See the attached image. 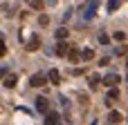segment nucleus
<instances>
[{"label": "nucleus", "instance_id": "obj_23", "mask_svg": "<svg viewBox=\"0 0 128 125\" xmlns=\"http://www.w3.org/2000/svg\"><path fill=\"white\" fill-rule=\"evenodd\" d=\"M47 2H50V4H54V2H56V0H47Z\"/></svg>", "mask_w": 128, "mask_h": 125}, {"label": "nucleus", "instance_id": "obj_17", "mask_svg": "<svg viewBox=\"0 0 128 125\" xmlns=\"http://www.w3.org/2000/svg\"><path fill=\"white\" fill-rule=\"evenodd\" d=\"M119 7V0H108V11H115Z\"/></svg>", "mask_w": 128, "mask_h": 125}, {"label": "nucleus", "instance_id": "obj_6", "mask_svg": "<svg viewBox=\"0 0 128 125\" xmlns=\"http://www.w3.org/2000/svg\"><path fill=\"white\" fill-rule=\"evenodd\" d=\"M47 81H50L52 85H58V83H61V74H58V69H50V72H47Z\"/></svg>", "mask_w": 128, "mask_h": 125}, {"label": "nucleus", "instance_id": "obj_14", "mask_svg": "<svg viewBox=\"0 0 128 125\" xmlns=\"http://www.w3.org/2000/svg\"><path fill=\"white\" fill-rule=\"evenodd\" d=\"M117 98H119L117 87H110V92H108V98H106V101H110V103H112V101H117Z\"/></svg>", "mask_w": 128, "mask_h": 125}, {"label": "nucleus", "instance_id": "obj_10", "mask_svg": "<svg viewBox=\"0 0 128 125\" xmlns=\"http://www.w3.org/2000/svg\"><path fill=\"white\" fill-rule=\"evenodd\" d=\"M119 121H122V114H119V112H110V114H108V123L110 125H117Z\"/></svg>", "mask_w": 128, "mask_h": 125}, {"label": "nucleus", "instance_id": "obj_18", "mask_svg": "<svg viewBox=\"0 0 128 125\" xmlns=\"http://www.w3.org/2000/svg\"><path fill=\"white\" fill-rule=\"evenodd\" d=\"M99 42H101V45H108V42H110L108 34H99Z\"/></svg>", "mask_w": 128, "mask_h": 125}, {"label": "nucleus", "instance_id": "obj_13", "mask_svg": "<svg viewBox=\"0 0 128 125\" xmlns=\"http://www.w3.org/2000/svg\"><path fill=\"white\" fill-rule=\"evenodd\" d=\"M99 83H101V76H99V74H92V76H90V87H92V89H97V87H99Z\"/></svg>", "mask_w": 128, "mask_h": 125}, {"label": "nucleus", "instance_id": "obj_19", "mask_svg": "<svg viewBox=\"0 0 128 125\" xmlns=\"http://www.w3.org/2000/svg\"><path fill=\"white\" fill-rule=\"evenodd\" d=\"M32 7L34 9H43V0H32Z\"/></svg>", "mask_w": 128, "mask_h": 125}, {"label": "nucleus", "instance_id": "obj_2", "mask_svg": "<svg viewBox=\"0 0 128 125\" xmlns=\"http://www.w3.org/2000/svg\"><path fill=\"white\" fill-rule=\"evenodd\" d=\"M45 83H47V76H45V74H34V76L29 78V85H32V87H43Z\"/></svg>", "mask_w": 128, "mask_h": 125}, {"label": "nucleus", "instance_id": "obj_8", "mask_svg": "<svg viewBox=\"0 0 128 125\" xmlns=\"http://www.w3.org/2000/svg\"><path fill=\"white\" fill-rule=\"evenodd\" d=\"M45 125H58V114L56 112H47L45 114Z\"/></svg>", "mask_w": 128, "mask_h": 125}, {"label": "nucleus", "instance_id": "obj_22", "mask_svg": "<svg viewBox=\"0 0 128 125\" xmlns=\"http://www.w3.org/2000/svg\"><path fill=\"white\" fill-rule=\"evenodd\" d=\"M7 76V69H0V78H4Z\"/></svg>", "mask_w": 128, "mask_h": 125}, {"label": "nucleus", "instance_id": "obj_15", "mask_svg": "<svg viewBox=\"0 0 128 125\" xmlns=\"http://www.w3.org/2000/svg\"><path fill=\"white\" fill-rule=\"evenodd\" d=\"M81 58H83V60H90V58H94V51H92V49H83V51H81Z\"/></svg>", "mask_w": 128, "mask_h": 125}, {"label": "nucleus", "instance_id": "obj_4", "mask_svg": "<svg viewBox=\"0 0 128 125\" xmlns=\"http://www.w3.org/2000/svg\"><path fill=\"white\" fill-rule=\"evenodd\" d=\"M119 81H122V78H119V74H108L101 83H104V85H108V87H117V85H119Z\"/></svg>", "mask_w": 128, "mask_h": 125}, {"label": "nucleus", "instance_id": "obj_1", "mask_svg": "<svg viewBox=\"0 0 128 125\" xmlns=\"http://www.w3.org/2000/svg\"><path fill=\"white\" fill-rule=\"evenodd\" d=\"M97 7H99V0H88L86 9H83V18H86V20H88V18H92V16H94V11H97Z\"/></svg>", "mask_w": 128, "mask_h": 125}, {"label": "nucleus", "instance_id": "obj_21", "mask_svg": "<svg viewBox=\"0 0 128 125\" xmlns=\"http://www.w3.org/2000/svg\"><path fill=\"white\" fill-rule=\"evenodd\" d=\"M38 22H40V25H47V22H50V18H47V16H40V18H38Z\"/></svg>", "mask_w": 128, "mask_h": 125}, {"label": "nucleus", "instance_id": "obj_16", "mask_svg": "<svg viewBox=\"0 0 128 125\" xmlns=\"http://www.w3.org/2000/svg\"><path fill=\"white\" fill-rule=\"evenodd\" d=\"M112 38H115V40H119V42H124V40H126V34H124V31H115V36H112Z\"/></svg>", "mask_w": 128, "mask_h": 125}, {"label": "nucleus", "instance_id": "obj_12", "mask_svg": "<svg viewBox=\"0 0 128 125\" xmlns=\"http://www.w3.org/2000/svg\"><path fill=\"white\" fill-rule=\"evenodd\" d=\"M68 58H70V60H72V63H76V60H79V58H81V54H79V51H76V49H74V47H70V51H68Z\"/></svg>", "mask_w": 128, "mask_h": 125}, {"label": "nucleus", "instance_id": "obj_11", "mask_svg": "<svg viewBox=\"0 0 128 125\" xmlns=\"http://www.w3.org/2000/svg\"><path fill=\"white\" fill-rule=\"evenodd\" d=\"M68 34H70V29L58 27V29H56V40H65V38H68Z\"/></svg>", "mask_w": 128, "mask_h": 125}, {"label": "nucleus", "instance_id": "obj_5", "mask_svg": "<svg viewBox=\"0 0 128 125\" xmlns=\"http://www.w3.org/2000/svg\"><path fill=\"white\" fill-rule=\"evenodd\" d=\"M38 47H40V36H36V34H34V36L27 40V51H36Z\"/></svg>", "mask_w": 128, "mask_h": 125}, {"label": "nucleus", "instance_id": "obj_20", "mask_svg": "<svg viewBox=\"0 0 128 125\" xmlns=\"http://www.w3.org/2000/svg\"><path fill=\"white\" fill-rule=\"evenodd\" d=\"M4 54H7V47H4V42H2V40H0V58H2V56H4Z\"/></svg>", "mask_w": 128, "mask_h": 125}, {"label": "nucleus", "instance_id": "obj_3", "mask_svg": "<svg viewBox=\"0 0 128 125\" xmlns=\"http://www.w3.org/2000/svg\"><path fill=\"white\" fill-rule=\"evenodd\" d=\"M36 110L43 112V114H47V112H50V101H47L45 96H38V98H36Z\"/></svg>", "mask_w": 128, "mask_h": 125}, {"label": "nucleus", "instance_id": "obj_7", "mask_svg": "<svg viewBox=\"0 0 128 125\" xmlns=\"http://www.w3.org/2000/svg\"><path fill=\"white\" fill-rule=\"evenodd\" d=\"M68 51H70V45L63 42V40H58V45H56V56H68Z\"/></svg>", "mask_w": 128, "mask_h": 125}, {"label": "nucleus", "instance_id": "obj_24", "mask_svg": "<svg viewBox=\"0 0 128 125\" xmlns=\"http://www.w3.org/2000/svg\"><path fill=\"white\" fill-rule=\"evenodd\" d=\"M126 65H128V58H126Z\"/></svg>", "mask_w": 128, "mask_h": 125}, {"label": "nucleus", "instance_id": "obj_9", "mask_svg": "<svg viewBox=\"0 0 128 125\" xmlns=\"http://www.w3.org/2000/svg\"><path fill=\"white\" fill-rule=\"evenodd\" d=\"M16 81H18V78H16L14 74H7V76H4V87H9V89L16 87Z\"/></svg>", "mask_w": 128, "mask_h": 125}]
</instances>
